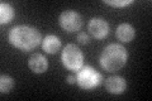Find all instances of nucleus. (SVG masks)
Listing matches in <instances>:
<instances>
[{
    "instance_id": "nucleus-13",
    "label": "nucleus",
    "mask_w": 152,
    "mask_h": 101,
    "mask_svg": "<svg viewBox=\"0 0 152 101\" xmlns=\"http://www.w3.org/2000/svg\"><path fill=\"white\" fill-rule=\"evenodd\" d=\"M104 3L114 8H123L133 4V0H122V1H119V0H117V1H114V0H104Z\"/></svg>"
},
{
    "instance_id": "nucleus-10",
    "label": "nucleus",
    "mask_w": 152,
    "mask_h": 101,
    "mask_svg": "<svg viewBox=\"0 0 152 101\" xmlns=\"http://www.w3.org/2000/svg\"><path fill=\"white\" fill-rule=\"evenodd\" d=\"M42 48L46 53L48 54H55L60 51L61 48V41L60 38L55 34H48L45 37V39L42 41Z\"/></svg>"
},
{
    "instance_id": "nucleus-1",
    "label": "nucleus",
    "mask_w": 152,
    "mask_h": 101,
    "mask_svg": "<svg viewBox=\"0 0 152 101\" xmlns=\"http://www.w3.org/2000/svg\"><path fill=\"white\" fill-rule=\"evenodd\" d=\"M9 43L23 52H29L38 47L42 42L41 32L32 25H17L9 31Z\"/></svg>"
},
{
    "instance_id": "nucleus-14",
    "label": "nucleus",
    "mask_w": 152,
    "mask_h": 101,
    "mask_svg": "<svg viewBox=\"0 0 152 101\" xmlns=\"http://www.w3.org/2000/svg\"><path fill=\"white\" fill-rule=\"evenodd\" d=\"M77 41H79L80 44H88L89 41H90L89 34L86 32H80L77 34Z\"/></svg>"
},
{
    "instance_id": "nucleus-11",
    "label": "nucleus",
    "mask_w": 152,
    "mask_h": 101,
    "mask_svg": "<svg viewBox=\"0 0 152 101\" xmlns=\"http://www.w3.org/2000/svg\"><path fill=\"white\" fill-rule=\"evenodd\" d=\"M15 12L14 8L10 5L9 3H0V23L1 24H7L9 22L13 20Z\"/></svg>"
},
{
    "instance_id": "nucleus-9",
    "label": "nucleus",
    "mask_w": 152,
    "mask_h": 101,
    "mask_svg": "<svg viewBox=\"0 0 152 101\" xmlns=\"http://www.w3.org/2000/svg\"><path fill=\"white\" fill-rule=\"evenodd\" d=\"M115 34H117V38L121 42L128 43V42L133 41V38H134V36H136V31H134V28H133L132 24H129V23H122V24L118 25Z\"/></svg>"
},
{
    "instance_id": "nucleus-12",
    "label": "nucleus",
    "mask_w": 152,
    "mask_h": 101,
    "mask_svg": "<svg viewBox=\"0 0 152 101\" xmlns=\"http://www.w3.org/2000/svg\"><path fill=\"white\" fill-rule=\"evenodd\" d=\"M14 87V80L8 75H1L0 76V92L1 94H8L10 92Z\"/></svg>"
},
{
    "instance_id": "nucleus-7",
    "label": "nucleus",
    "mask_w": 152,
    "mask_h": 101,
    "mask_svg": "<svg viewBox=\"0 0 152 101\" xmlns=\"http://www.w3.org/2000/svg\"><path fill=\"white\" fill-rule=\"evenodd\" d=\"M28 67L34 73H45L48 68V60L42 53H33L28 60Z\"/></svg>"
},
{
    "instance_id": "nucleus-8",
    "label": "nucleus",
    "mask_w": 152,
    "mask_h": 101,
    "mask_svg": "<svg viewBox=\"0 0 152 101\" xmlns=\"http://www.w3.org/2000/svg\"><path fill=\"white\" fill-rule=\"evenodd\" d=\"M105 89L112 95H122L127 89V81L121 76H112L107 78Z\"/></svg>"
},
{
    "instance_id": "nucleus-6",
    "label": "nucleus",
    "mask_w": 152,
    "mask_h": 101,
    "mask_svg": "<svg viewBox=\"0 0 152 101\" xmlns=\"http://www.w3.org/2000/svg\"><path fill=\"white\" fill-rule=\"evenodd\" d=\"M89 33L96 39H103L109 34V24L103 18H93L88 24Z\"/></svg>"
},
{
    "instance_id": "nucleus-5",
    "label": "nucleus",
    "mask_w": 152,
    "mask_h": 101,
    "mask_svg": "<svg viewBox=\"0 0 152 101\" xmlns=\"http://www.w3.org/2000/svg\"><path fill=\"white\" fill-rule=\"evenodd\" d=\"M58 24L64 31L69 33L77 32L83 27V18L75 10H65L60 14Z\"/></svg>"
},
{
    "instance_id": "nucleus-15",
    "label": "nucleus",
    "mask_w": 152,
    "mask_h": 101,
    "mask_svg": "<svg viewBox=\"0 0 152 101\" xmlns=\"http://www.w3.org/2000/svg\"><path fill=\"white\" fill-rule=\"evenodd\" d=\"M66 81H67V84L72 85V84L76 82V76H75V75H69V76H67V78H66Z\"/></svg>"
},
{
    "instance_id": "nucleus-4",
    "label": "nucleus",
    "mask_w": 152,
    "mask_h": 101,
    "mask_svg": "<svg viewBox=\"0 0 152 101\" xmlns=\"http://www.w3.org/2000/svg\"><path fill=\"white\" fill-rule=\"evenodd\" d=\"M61 60H62L64 66L69 71L77 72L84 66V54L81 49L74 43H69L64 47Z\"/></svg>"
},
{
    "instance_id": "nucleus-3",
    "label": "nucleus",
    "mask_w": 152,
    "mask_h": 101,
    "mask_svg": "<svg viewBox=\"0 0 152 101\" xmlns=\"http://www.w3.org/2000/svg\"><path fill=\"white\" fill-rule=\"evenodd\" d=\"M76 84L79 85L80 89L83 90H94L98 86H100L102 81H103V76L102 73L94 68L91 66H83L77 72H76Z\"/></svg>"
},
{
    "instance_id": "nucleus-2",
    "label": "nucleus",
    "mask_w": 152,
    "mask_h": 101,
    "mask_svg": "<svg viewBox=\"0 0 152 101\" xmlns=\"http://www.w3.org/2000/svg\"><path fill=\"white\" fill-rule=\"evenodd\" d=\"M128 61V52L119 43H110L102 51L99 63L107 72L119 71Z\"/></svg>"
}]
</instances>
